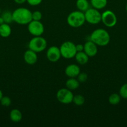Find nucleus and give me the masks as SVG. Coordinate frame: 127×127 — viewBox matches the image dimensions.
Masks as SVG:
<instances>
[{
    "instance_id": "f257e3e1",
    "label": "nucleus",
    "mask_w": 127,
    "mask_h": 127,
    "mask_svg": "<svg viewBox=\"0 0 127 127\" xmlns=\"http://www.w3.org/2000/svg\"><path fill=\"white\" fill-rule=\"evenodd\" d=\"M90 40L92 41L97 46L104 47L110 43V36L105 29H97L92 32L90 36Z\"/></svg>"
},
{
    "instance_id": "f03ea898",
    "label": "nucleus",
    "mask_w": 127,
    "mask_h": 127,
    "mask_svg": "<svg viewBox=\"0 0 127 127\" xmlns=\"http://www.w3.org/2000/svg\"><path fill=\"white\" fill-rule=\"evenodd\" d=\"M12 18L18 24H28L32 20V12L26 7H19L12 12Z\"/></svg>"
},
{
    "instance_id": "7ed1b4c3",
    "label": "nucleus",
    "mask_w": 127,
    "mask_h": 127,
    "mask_svg": "<svg viewBox=\"0 0 127 127\" xmlns=\"http://www.w3.org/2000/svg\"><path fill=\"white\" fill-rule=\"evenodd\" d=\"M68 25L73 28L81 27L85 22L84 12L80 11H74L71 12L67 17Z\"/></svg>"
},
{
    "instance_id": "20e7f679",
    "label": "nucleus",
    "mask_w": 127,
    "mask_h": 127,
    "mask_svg": "<svg viewBox=\"0 0 127 127\" xmlns=\"http://www.w3.org/2000/svg\"><path fill=\"white\" fill-rule=\"evenodd\" d=\"M61 56L65 59H72L77 53L76 45L70 41H66L62 43L59 47Z\"/></svg>"
},
{
    "instance_id": "39448f33",
    "label": "nucleus",
    "mask_w": 127,
    "mask_h": 127,
    "mask_svg": "<svg viewBox=\"0 0 127 127\" xmlns=\"http://www.w3.org/2000/svg\"><path fill=\"white\" fill-rule=\"evenodd\" d=\"M47 43L46 40L41 36H36L31 38L28 43L29 49L34 51L36 53L42 52L46 48Z\"/></svg>"
},
{
    "instance_id": "423d86ee",
    "label": "nucleus",
    "mask_w": 127,
    "mask_h": 127,
    "mask_svg": "<svg viewBox=\"0 0 127 127\" xmlns=\"http://www.w3.org/2000/svg\"><path fill=\"white\" fill-rule=\"evenodd\" d=\"M86 22L92 25H96L102 22V14L98 9L93 7L87 9L84 12Z\"/></svg>"
},
{
    "instance_id": "0eeeda50",
    "label": "nucleus",
    "mask_w": 127,
    "mask_h": 127,
    "mask_svg": "<svg viewBox=\"0 0 127 127\" xmlns=\"http://www.w3.org/2000/svg\"><path fill=\"white\" fill-rule=\"evenodd\" d=\"M73 94L70 89L66 88H62L57 91L56 97L58 101L63 104H70L73 101Z\"/></svg>"
},
{
    "instance_id": "6e6552de",
    "label": "nucleus",
    "mask_w": 127,
    "mask_h": 127,
    "mask_svg": "<svg viewBox=\"0 0 127 127\" xmlns=\"http://www.w3.org/2000/svg\"><path fill=\"white\" fill-rule=\"evenodd\" d=\"M27 25L29 32L34 37L41 36L44 32V26L41 21L32 20Z\"/></svg>"
},
{
    "instance_id": "1a4fd4ad",
    "label": "nucleus",
    "mask_w": 127,
    "mask_h": 127,
    "mask_svg": "<svg viewBox=\"0 0 127 127\" xmlns=\"http://www.w3.org/2000/svg\"><path fill=\"white\" fill-rule=\"evenodd\" d=\"M102 22L106 27H114L117 22V16L113 11L110 10L105 11L102 14Z\"/></svg>"
},
{
    "instance_id": "9d476101",
    "label": "nucleus",
    "mask_w": 127,
    "mask_h": 127,
    "mask_svg": "<svg viewBox=\"0 0 127 127\" xmlns=\"http://www.w3.org/2000/svg\"><path fill=\"white\" fill-rule=\"evenodd\" d=\"M61 51L59 47L57 46H51L47 49L46 53V57L47 60L51 62H57L61 58Z\"/></svg>"
},
{
    "instance_id": "9b49d317",
    "label": "nucleus",
    "mask_w": 127,
    "mask_h": 127,
    "mask_svg": "<svg viewBox=\"0 0 127 127\" xmlns=\"http://www.w3.org/2000/svg\"><path fill=\"white\" fill-rule=\"evenodd\" d=\"M84 49L83 52L87 55L89 57H94L98 53V46L93 43L92 41H87L84 45Z\"/></svg>"
},
{
    "instance_id": "f8f14e48",
    "label": "nucleus",
    "mask_w": 127,
    "mask_h": 127,
    "mask_svg": "<svg viewBox=\"0 0 127 127\" xmlns=\"http://www.w3.org/2000/svg\"><path fill=\"white\" fill-rule=\"evenodd\" d=\"M37 59L38 57L37 53L31 49L26 50L24 54V60L25 62L30 65L34 64L37 62Z\"/></svg>"
},
{
    "instance_id": "ddd939ff",
    "label": "nucleus",
    "mask_w": 127,
    "mask_h": 127,
    "mask_svg": "<svg viewBox=\"0 0 127 127\" xmlns=\"http://www.w3.org/2000/svg\"><path fill=\"white\" fill-rule=\"evenodd\" d=\"M80 73V67L77 64H70L67 66L65 69V73L68 78H77Z\"/></svg>"
},
{
    "instance_id": "4468645a",
    "label": "nucleus",
    "mask_w": 127,
    "mask_h": 127,
    "mask_svg": "<svg viewBox=\"0 0 127 127\" xmlns=\"http://www.w3.org/2000/svg\"><path fill=\"white\" fill-rule=\"evenodd\" d=\"M75 58L76 62L78 64H85L88 63L89 57L83 51H82V52H77L75 56Z\"/></svg>"
},
{
    "instance_id": "2eb2a0df",
    "label": "nucleus",
    "mask_w": 127,
    "mask_h": 127,
    "mask_svg": "<svg viewBox=\"0 0 127 127\" xmlns=\"http://www.w3.org/2000/svg\"><path fill=\"white\" fill-rule=\"evenodd\" d=\"M10 119L14 123H18L22 120V115L21 112L17 109H14L11 110L9 114Z\"/></svg>"
},
{
    "instance_id": "dca6fc26",
    "label": "nucleus",
    "mask_w": 127,
    "mask_h": 127,
    "mask_svg": "<svg viewBox=\"0 0 127 127\" xmlns=\"http://www.w3.org/2000/svg\"><path fill=\"white\" fill-rule=\"evenodd\" d=\"M79 86V81L75 78H70L69 79H67L65 83L66 88L70 91L75 90V89H78Z\"/></svg>"
},
{
    "instance_id": "f3484780",
    "label": "nucleus",
    "mask_w": 127,
    "mask_h": 127,
    "mask_svg": "<svg viewBox=\"0 0 127 127\" xmlns=\"http://www.w3.org/2000/svg\"><path fill=\"white\" fill-rule=\"evenodd\" d=\"M11 28L9 24L4 23L0 25V36L7 38L11 34Z\"/></svg>"
},
{
    "instance_id": "a211bd4d",
    "label": "nucleus",
    "mask_w": 127,
    "mask_h": 127,
    "mask_svg": "<svg viewBox=\"0 0 127 127\" xmlns=\"http://www.w3.org/2000/svg\"><path fill=\"white\" fill-rule=\"evenodd\" d=\"M107 2H108L107 0H90V3L92 7L98 10H100L106 7Z\"/></svg>"
},
{
    "instance_id": "6ab92c4d",
    "label": "nucleus",
    "mask_w": 127,
    "mask_h": 127,
    "mask_svg": "<svg viewBox=\"0 0 127 127\" xmlns=\"http://www.w3.org/2000/svg\"><path fill=\"white\" fill-rule=\"evenodd\" d=\"M76 7L78 11L84 12L90 8V2L88 0H77Z\"/></svg>"
},
{
    "instance_id": "aec40b11",
    "label": "nucleus",
    "mask_w": 127,
    "mask_h": 127,
    "mask_svg": "<svg viewBox=\"0 0 127 127\" xmlns=\"http://www.w3.org/2000/svg\"><path fill=\"white\" fill-rule=\"evenodd\" d=\"M121 96L119 94L117 93H113L111 94L108 97V102L111 105H115L120 103L121 100Z\"/></svg>"
},
{
    "instance_id": "412c9836",
    "label": "nucleus",
    "mask_w": 127,
    "mask_h": 127,
    "mask_svg": "<svg viewBox=\"0 0 127 127\" xmlns=\"http://www.w3.org/2000/svg\"><path fill=\"white\" fill-rule=\"evenodd\" d=\"M1 17L3 18L4 22L6 24H11L13 22L12 18V12L9 11H5L1 14Z\"/></svg>"
},
{
    "instance_id": "4be33fe9",
    "label": "nucleus",
    "mask_w": 127,
    "mask_h": 127,
    "mask_svg": "<svg viewBox=\"0 0 127 127\" xmlns=\"http://www.w3.org/2000/svg\"><path fill=\"white\" fill-rule=\"evenodd\" d=\"M72 102L74 103V104H75L76 105L80 106V105H83L85 103V97L83 95L81 94H77L73 96Z\"/></svg>"
},
{
    "instance_id": "5701e85b",
    "label": "nucleus",
    "mask_w": 127,
    "mask_h": 127,
    "mask_svg": "<svg viewBox=\"0 0 127 127\" xmlns=\"http://www.w3.org/2000/svg\"><path fill=\"white\" fill-rule=\"evenodd\" d=\"M119 94L122 98L127 99V83L124 84L121 87L119 91Z\"/></svg>"
},
{
    "instance_id": "b1692460",
    "label": "nucleus",
    "mask_w": 127,
    "mask_h": 127,
    "mask_svg": "<svg viewBox=\"0 0 127 127\" xmlns=\"http://www.w3.org/2000/svg\"><path fill=\"white\" fill-rule=\"evenodd\" d=\"M77 80L79 81L80 83H83L86 82L88 79V75L86 73H80L77 77Z\"/></svg>"
},
{
    "instance_id": "393cba45",
    "label": "nucleus",
    "mask_w": 127,
    "mask_h": 127,
    "mask_svg": "<svg viewBox=\"0 0 127 127\" xmlns=\"http://www.w3.org/2000/svg\"><path fill=\"white\" fill-rule=\"evenodd\" d=\"M0 103L3 106L8 107L11 104V100L8 96H2L0 100Z\"/></svg>"
},
{
    "instance_id": "a878e982",
    "label": "nucleus",
    "mask_w": 127,
    "mask_h": 127,
    "mask_svg": "<svg viewBox=\"0 0 127 127\" xmlns=\"http://www.w3.org/2000/svg\"><path fill=\"white\" fill-rule=\"evenodd\" d=\"M42 14L41 11H36L32 12V18L34 21H41L42 19Z\"/></svg>"
},
{
    "instance_id": "bb28decb",
    "label": "nucleus",
    "mask_w": 127,
    "mask_h": 127,
    "mask_svg": "<svg viewBox=\"0 0 127 127\" xmlns=\"http://www.w3.org/2000/svg\"><path fill=\"white\" fill-rule=\"evenodd\" d=\"M43 0H27V2L29 5L32 6H36L39 5Z\"/></svg>"
},
{
    "instance_id": "cd10ccee",
    "label": "nucleus",
    "mask_w": 127,
    "mask_h": 127,
    "mask_svg": "<svg viewBox=\"0 0 127 127\" xmlns=\"http://www.w3.org/2000/svg\"><path fill=\"white\" fill-rule=\"evenodd\" d=\"M84 49V46L82 44H77L76 45V50L77 52H82Z\"/></svg>"
},
{
    "instance_id": "c85d7f7f",
    "label": "nucleus",
    "mask_w": 127,
    "mask_h": 127,
    "mask_svg": "<svg viewBox=\"0 0 127 127\" xmlns=\"http://www.w3.org/2000/svg\"><path fill=\"white\" fill-rule=\"evenodd\" d=\"M14 1L17 4H22L27 2V0H14Z\"/></svg>"
},
{
    "instance_id": "c756f323",
    "label": "nucleus",
    "mask_w": 127,
    "mask_h": 127,
    "mask_svg": "<svg viewBox=\"0 0 127 127\" xmlns=\"http://www.w3.org/2000/svg\"><path fill=\"white\" fill-rule=\"evenodd\" d=\"M4 23H5V22H4V21L3 18H2L1 16H0V25Z\"/></svg>"
},
{
    "instance_id": "7c9ffc66",
    "label": "nucleus",
    "mask_w": 127,
    "mask_h": 127,
    "mask_svg": "<svg viewBox=\"0 0 127 127\" xmlns=\"http://www.w3.org/2000/svg\"><path fill=\"white\" fill-rule=\"evenodd\" d=\"M2 96H3V94H2V91H1V89H0V100H1V98L2 97Z\"/></svg>"
},
{
    "instance_id": "2f4dec72",
    "label": "nucleus",
    "mask_w": 127,
    "mask_h": 127,
    "mask_svg": "<svg viewBox=\"0 0 127 127\" xmlns=\"http://www.w3.org/2000/svg\"><path fill=\"white\" fill-rule=\"evenodd\" d=\"M125 9H126V11H127V4H126V7H125Z\"/></svg>"
},
{
    "instance_id": "473e14b6",
    "label": "nucleus",
    "mask_w": 127,
    "mask_h": 127,
    "mask_svg": "<svg viewBox=\"0 0 127 127\" xmlns=\"http://www.w3.org/2000/svg\"><path fill=\"white\" fill-rule=\"evenodd\" d=\"M1 8H0V14H1Z\"/></svg>"
}]
</instances>
